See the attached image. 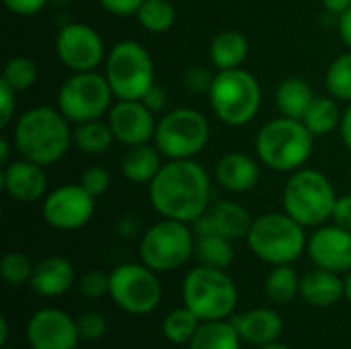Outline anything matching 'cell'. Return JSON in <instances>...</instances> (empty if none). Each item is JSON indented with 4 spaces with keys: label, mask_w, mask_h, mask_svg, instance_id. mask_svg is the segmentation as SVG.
Segmentation results:
<instances>
[{
    "label": "cell",
    "mask_w": 351,
    "mask_h": 349,
    "mask_svg": "<svg viewBox=\"0 0 351 349\" xmlns=\"http://www.w3.org/2000/svg\"><path fill=\"white\" fill-rule=\"evenodd\" d=\"M148 197L162 218L193 224L210 210L212 177L195 158L167 160L148 185Z\"/></svg>",
    "instance_id": "1"
},
{
    "label": "cell",
    "mask_w": 351,
    "mask_h": 349,
    "mask_svg": "<svg viewBox=\"0 0 351 349\" xmlns=\"http://www.w3.org/2000/svg\"><path fill=\"white\" fill-rule=\"evenodd\" d=\"M12 142L19 156L41 167H51L70 150L72 128L58 107L37 105L16 117Z\"/></svg>",
    "instance_id": "2"
},
{
    "label": "cell",
    "mask_w": 351,
    "mask_h": 349,
    "mask_svg": "<svg viewBox=\"0 0 351 349\" xmlns=\"http://www.w3.org/2000/svg\"><path fill=\"white\" fill-rule=\"evenodd\" d=\"M315 150V136L302 119L276 117L261 125L255 136V152L263 167L278 173L302 169Z\"/></svg>",
    "instance_id": "3"
},
{
    "label": "cell",
    "mask_w": 351,
    "mask_h": 349,
    "mask_svg": "<svg viewBox=\"0 0 351 349\" xmlns=\"http://www.w3.org/2000/svg\"><path fill=\"white\" fill-rule=\"evenodd\" d=\"M337 197L331 179L323 171L302 167L290 173V179L284 185L282 204L284 212L304 228H319L333 218Z\"/></svg>",
    "instance_id": "4"
},
{
    "label": "cell",
    "mask_w": 351,
    "mask_h": 349,
    "mask_svg": "<svg viewBox=\"0 0 351 349\" xmlns=\"http://www.w3.org/2000/svg\"><path fill=\"white\" fill-rule=\"evenodd\" d=\"M306 228L286 212H267L253 220L247 234L249 249L269 265H292L306 253Z\"/></svg>",
    "instance_id": "5"
},
{
    "label": "cell",
    "mask_w": 351,
    "mask_h": 349,
    "mask_svg": "<svg viewBox=\"0 0 351 349\" xmlns=\"http://www.w3.org/2000/svg\"><path fill=\"white\" fill-rule=\"evenodd\" d=\"M208 99L218 121L230 128H243L257 117L263 93L259 80L249 70L232 68L216 72Z\"/></svg>",
    "instance_id": "6"
},
{
    "label": "cell",
    "mask_w": 351,
    "mask_h": 349,
    "mask_svg": "<svg viewBox=\"0 0 351 349\" xmlns=\"http://www.w3.org/2000/svg\"><path fill=\"white\" fill-rule=\"evenodd\" d=\"M183 304L199 321H224L239 304V288L226 269L197 265L183 280Z\"/></svg>",
    "instance_id": "7"
},
{
    "label": "cell",
    "mask_w": 351,
    "mask_h": 349,
    "mask_svg": "<svg viewBox=\"0 0 351 349\" xmlns=\"http://www.w3.org/2000/svg\"><path fill=\"white\" fill-rule=\"evenodd\" d=\"M115 99L140 101L154 80V60L150 51L134 39L115 43L105 58V72Z\"/></svg>",
    "instance_id": "8"
},
{
    "label": "cell",
    "mask_w": 351,
    "mask_h": 349,
    "mask_svg": "<svg viewBox=\"0 0 351 349\" xmlns=\"http://www.w3.org/2000/svg\"><path fill=\"white\" fill-rule=\"evenodd\" d=\"M195 232L191 224L162 218L154 222L140 241V261L156 274L183 267L195 255Z\"/></svg>",
    "instance_id": "9"
},
{
    "label": "cell",
    "mask_w": 351,
    "mask_h": 349,
    "mask_svg": "<svg viewBox=\"0 0 351 349\" xmlns=\"http://www.w3.org/2000/svg\"><path fill=\"white\" fill-rule=\"evenodd\" d=\"M152 142L167 160L195 158L210 142V121L202 111L191 107L171 109L156 121Z\"/></svg>",
    "instance_id": "10"
},
{
    "label": "cell",
    "mask_w": 351,
    "mask_h": 349,
    "mask_svg": "<svg viewBox=\"0 0 351 349\" xmlns=\"http://www.w3.org/2000/svg\"><path fill=\"white\" fill-rule=\"evenodd\" d=\"M115 103V95L105 74L99 70L72 72L58 91V109L70 123L101 119Z\"/></svg>",
    "instance_id": "11"
},
{
    "label": "cell",
    "mask_w": 351,
    "mask_h": 349,
    "mask_svg": "<svg viewBox=\"0 0 351 349\" xmlns=\"http://www.w3.org/2000/svg\"><path fill=\"white\" fill-rule=\"evenodd\" d=\"M109 296L128 315L144 317L162 302V284L158 274L146 263H121L109 272Z\"/></svg>",
    "instance_id": "12"
},
{
    "label": "cell",
    "mask_w": 351,
    "mask_h": 349,
    "mask_svg": "<svg viewBox=\"0 0 351 349\" xmlns=\"http://www.w3.org/2000/svg\"><path fill=\"white\" fill-rule=\"evenodd\" d=\"M97 208V197H93L80 183H66L51 189L41 202V218L47 226L72 232L86 226Z\"/></svg>",
    "instance_id": "13"
},
{
    "label": "cell",
    "mask_w": 351,
    "mask_h": 349,
    "mask_svg": "<svg viewBox=\"0 0 351 349\" xmlns=\"http://www.w3.org/2000/svg\"><path fill=\"white\" fill-rule=\"evenodd\" d=\"M56 56L72 72H90L105 64L107 47L95 27L66 23L56 35Z\"/></svg>",
    "instance_id": "14"
},
{
    "label": "cell",
    "mask_w": 351,
    "mask_h": 349,
    "mask_svg": "<svg viewBox=\"0 0 351 349\" xmlns=\"http://www.w3.org/2000/svg\"><path fill=\"white\" fill-rule=\"evenodd\" d=\"M25 337L31 349H76L80 341L76 319L51 306L37 311L29 319Z\"/></svg>",
    "instance_id": "15"
},
{
    "label": "cell",
    "mask_w": 351,
    "mask_h": 349,
    "mask_svg": "<svg viewBox=\"0 0 351 349\" xmlns=\"http://www.w3.org/2000/svg\"><path fill=\"white\" fill-rule=\"evenodd\" d=\"M107 121L115 134V140L130 148L152 142L158 119L142 101L115 99L107 113Z\"/></svg>",
    "instance_id": "16"
},
{
    "label": "cell",
    "mask_w": 351,
    "mask_h": 349,
    "mask_svg": "<svg viewBox=\"0 0 351 349\" xmlns=\"http://www.w3.org/2000/svg\"><path fill=\"white\" fill-rule=\"evenodd\" d=\"M306 255L315 267L335 274L351 272V230L337 224H323L308 237Z\"/></svg>",
    "instance_id": "17"
},
{
    "label": "cell",
    "mask_w": 351,
    "mask_h": 349,
    "mask_svg": "<svg viewBox=\"0 0 351 349\" xmlns=\"http://www.w3.org/2000/svg\"><path fill=\"white\" fill-rule=\"evenodd\" d=\"M2 189L4 193L19 204L43 202L47 191V173L45 167L29 158H12L2 167Z\"/></svg>",
    "instance_id": "18"
},
{
    "label": "cell",
    "mask_w": 351,
    "mask_h": 349,
    "mask_svg": "<svg viewBox=\"0 0 351 349\" xmlns=\"http://www.w3.org/2000/svg\"><path fill=\"white\" fill-rule=\"evenodd\" d=\"M214 177L218 185L230 193H247L261 181V160L245 152H226L218 158Z\"/></svg>",
    "instance_id": "19"
},
{
    "label": "cell",
    "mask_w": 351,
    "mask_h": 349,
    "mask_svg": "<svg viewBox=\"0 0 351 349\" xmlns=\"http://www.w3.org/2000/svg\"><path fill=\"white\" fill-rule=\"evenodd\" d=\"M74 265L66 257L51 255L35 263L29 286L41 298H60L74 286Z\"/></svg>",
    "instance_id": "20"
},
{
    "label": "cell",
    "mask_w": 351,
    "mask_h": 349,
    "mask_svg": "<svg viewBox=\"0 0 351 349\" xmlns=\"http://www.w3.org/2000/svg\"><path fill=\"white\" fill-rule=\"evenodd\" d=\"M241 339L249 346L263 348L276 344L284 333V319L274 309H253L232 319Z\"/></svg>",
    "instance_id": "21"
},
{
    "label": "cell",
    "mask_w": 351,
    "mask_h": 349,
    "mask_svg": "<svg viewBox=\"0 0 351 349\" xmlns=\"http://www.w3.org/2000/svg\"><path fill=\"white\" fill-rule=\"evenodd\" d=\"M300 298L317 309H329L346 298V280L341 274L315 267L300 278Z\"/></svg>",
    "instance_id": "22"
},
{
    "label": "cell",
    "mask_w": 351,
    "mask_h": 349,
    "mask_svg": "<svg viewBox=\"0 0 351 349\" xmlns=\"http://www.w3.org/2000/svg\"><path fill=\"white\" fill-rule=\"evenodd\" d=\"M162 152L154 142L130 146L121 156V175L136 185H150L162 169Z\"/></svg>",
    "instance_id": "23"
},
{
    "label": "cell",
    "mask_w": 351,
    "mask_h": 349,
    "mask_svg": "<svg viewBox=\"0 0 351 349\" xmlns=\"http://www.w3.org/2000/svg\"><path fill=\"white\" fill-rule=\"evenodd\" d=\"M208 216L214 224V232L222 234L230 241L247 239V234L253 226V220H255V218H251V212L243 204L232 202V200L216 202L214 206H210Z\"/></svg>",
    "instance_id": "24"
},
{
    "label": "cell",
    "mask_w": 351,
    "mask_h": 349,
    "mask_svg": "<svg viewBox=\"0 0 351 349\" xmlns=\"http://www.w3.org/2000/svg\"><path fill=\"white\" fill-rule=\"evenodd\" d=\"M210 62L216 70H232L243 68L249 58V41L237 29H224L214 35L210 41Z\"/></svg>",
    "instance_id": "25"
},
{
    "label": "cell",
    "mask_w": 351,
    "mask_h": 349,
    "mask_svg": "<svg viewBox=\"0 0 351 349\" xmlns=\"http://www.w3.org/2000/svg\"><path fill=\"white\" fill-rule=\"evenodd\" d=\"M313 99L315 93L311 84L300 76H288L276 88V107L284 117L302 119Z\"/></svg>",
    "instance_id": "26"
},
{
    "label": "cell",
    "mask_w": 351,
    "mask_h": 349,
    "mask_svg": "<svg viewBox=\"0 0 351 349\" xmlns=\"http://www.w3.org/2000/svg\"><path fill=\"white\" fill-rule=\"evenodd\" d=\"M115 134L107 119H90L76 123L72 130V146H76L80 152L88 156L107 154L111 146L115 144Z\"/></svg>",
    "instance_id": "27"
},
{
    "label": "cell",
    "mask_w": 351,
    "mask_h": 349,
    "mask_svg": "<svg viewBox=\"0 0 351 349\" xmlns=\"http://www.w3.org/2000/svg\"><path fill=\"white\" fill-rule=\"evenodd\" d=\"M241 335L228 319L224 321H202L193 335L189 349H241Z\"/></svg>",
    "instance_id": "28"
},
{
    "label": "cell",
    "mask_w": 351,
    "mask_h": 349,
    "mask_svg": "<svg viewBox=\"0 0 351 349\" xmlns=\"http://www.w3.org/2000/svg\"><path fill=\"white\" fill-rule=\"evenodd\" d=\"M343 111L339 109V101L329 97H315L311 107L306 109L302 123L308 128V132L317 136H327L333 130H339Z\"/></svg>",
    "instance_id": "29"
},
{
    "label": "cell",
    "mask_w": 351,
    "mask_h": 349,
    "mask_svg": "<svg viewBox=\"0 0 351 349\" xmlns=\"http://www.w3.org/2000/svg\"><path fill=\"white\" fill-rule=\"evenodd\" d=\"M195 257L199 265L216 267V269H228L234 261V249L232 241L222 234H206L195 237Z\"/></svg>",
    "instance_id": "30"
},
{
    "label": "cell",
    "mask_w": 351,
    "mask_h": 349,
    "mask_svg": "<svg viewBox=\"0 0 351 349\" xmlns=\"http://www.w3.org/2000/svg\"><path fill=\"white\" fill-rule=\"evenodd\" d=\"M202 321L199 317L187 309L185 304L171 311L167 317H165V323H162V335L165 339H169L173 346H189L193 335L197 333Z\"/></svg>",
    "instance_id": "31"
},
{
    "label": "cell",
    "mask_w": 351,
    "mask_h": 349,
    "mask_svg": "<svg viewBox=\"0 0 351 349\" xmlns=\"http://www.w3.org/2000/svg\"><path fill=\"white\" fill-rule=\"evenodd\" d=\"M265 294L274 304H288L300 294V278L292 265H274L265 280Z\"/></svg>",
    "instance_id": "32"
},
{
    "label": "cell",
    "mask_w": 351,
    "mask_h": 349,
    "mask_svg": "<svg viewBox=\"0 0 351 349\" xmlns=\"http://www.w3.org/2000/svg\"><path fill=\"white\" fill-rule=\"evenodd\" d=\"M136 19L140 27L150 33H167L177 21V8L173 0H144Z\"/></svg>",
    "instance_id": "33"
},
{
    "label": "cell",
    "mask_w": 351,
    "mask_h": 349,
    "mask_svg": "<svg viewBox=\"0 0 351 349\" xmlns=\"http://www.w3.org/2000/svg\"><path fill=\"white\" fill-rule=\"evenodd\" d=\"M325 86L333 99L351 103V49L329 64L325 72Z\"/></svg>",
    "instance_id": "34"
},
{
    "label": "cell",
    "mask_w": 351,
    "mask_h": 349,
    "mask_svg": "<svg viewBox=\"0 0 351 349\" xmlns=\"http://www.w3.org/2000/svg\"><path fill=\"white\" fill-rule=\"evenodd\" d=\"M37 62L29 56H12L2 70V80H6L16 93L29 91L37 82Z\"/></svg>",
    "instance_id": "35"
},
{
    "label": "cell",
    "mask_w": 351,
    "mask_h": 349,
    "mask_svg": "<svg viewBox=\"0 0 351 349\" xmlns=\"http://www.w3.org/2000/svg\"><path fill=\"white\" fill-rule=\"evenodd\" d=\"M33 269H35V265H33L31 257L21 253V251H10L0 261V274H2V280L8 286L29 284L31 276H33Z\"/></svg>",
    "instance_id": "36"
},
{
    "label": "cell",
    "mask_w": 351,
    "mask_h": 349,
    "mask_svg": "<svg viewBox=\"0 0 351 349\" xmlns=\"http://www.w3.org/2000/svg\"><path fill=\"white\" fill-rule=\"evenodd\" d=\"M76 325H78V335H80V341H99L107 335L109 331V323H107V317L101 315V313H95V311H88V313H82L78 319H76Z\"/></svg>",
    "instance_id": "37"
},
{
    "label": "cell",
    "mask_w": 351,
    "mask_h": 349,
    "mask_svg": "<svg viewBox=\"0 0 351 349\" xmlns=\"http://www.w3.org/2000/svg\"><path fill=\"white\" fill-rule=\"evenodd\" d=\"M109 284H111L109 274H105L101 269H90L78 280V290L84 298L97 300V298L109 296Z\"/></svg>",
    "instance_id": "38"
},
{
    "label": "cell",
    "mask_w": 351,
    "mask_h": 349,
    "mask_svg": "<svg viewBox=\"0 0 351 349\" xmlns=\"http://www.w3.org/2000/svg\"><path fill=\"white\" fill-rule=\"evenodd\" d=\"M214 72L208 66H189L183 74L185 88L193 95H208L214 82Z\"/></svg>",
    "instance_id": "39"
},
{
    "label": "cell",
    "mask_w": 351,
    "mask_h": 349,
    "mask_svg": "<svg viewBox=\"0 0 351 349\" xmlns=\"http://www.w3.org/2000/svg\"><path fill=\"white\" fill-rule=\"evenodd\" d=\"M93 197H101L111 187V173L105 167H88L78 181Z\"/></svg>",
    "instance_id": "40"
},
{
    "label": "cell",
    "mask_w": 351,
    "mask_h": 349,
    "mask_svg": "<svg viewBox=\"0 0 351 349\" xmlns=\"http://www.w3.org/2000/svg\"><path fill=\"white\" fill-rule=\"evenodd\" d=\"M16 91L0 78V128H8L16 111Z\"/></svg>",
    "instance_id": "41"
},
{
    "label": "cell",
    "mask_w": 351,
    "mask_h": 349,
    "mask_svg": "<svg viewBox=\"0 0 351 349\" xmlns=\"http://www.w3.org/2000/svg\"><path fill=\"white\" fill-rule=\"evenodd\" d=\"M154 115H158V113H167V107H169V95H167V91L162 88V86H158V84H152L150 86V91L140 99Z\"/></svg>",
    "instance_id": "42"
},
{
    "label": "cell",
    "mask_w": 351,
    "mask_h": 349,
    "mask_svg": "<svg viewBox=\"0 0 351 349\" xmlns=\"http://www.w3.org/2000/svg\"><path fill=\"white\" fill-rule=\"evenodd\" d=\"M2 2L12 14H19V16L37 14L49 4V0H2Z\"/></svg>",
    "instance_id": "43"
},
{
    "label": "cell",
    "mask_w": 351,
    "mask_h": 349,
    "mask_svg": "<svg viewBox=\"0 0 351 349\" xmlns=\"http://www.w3.org/2000/svg\"><path fill=\"white\" fill-rule=\"evenodd\" d=\"M99 2L113 16H132L138 12L144 0H99Z\"/></svg>",
    "instance_id": "44"
},
{
    "label": "cell",
    "mask_w": 351,
    "mask_h": 349,
    "mask_svg": "<svg viewBox=\"0 0 351 349\" xmlns=\"http://www.w3.org/2000/svg\"><path fill=\"white\" fill-rule=\"evenodd\" d=\"M331 220H333V224L351 230V193H346V195L337 197V204H335Z\"/></svg>",
    "instance_id": "45"
},
{
    "label": "cell",
    "mask_w": 351,
    "mask_h": 349,
    "mask_svg": "<svg viewBox=\"0 0 351 349\" xmlns=\"http://www.w3.org/2000/svg\"><path fill=\"white\" fill-rule=\"evenodd\" d=\"M337 31H339V37L346 43V47L351 49V8L337 16Z\"/></svg>",
    "instance_id": "46"
},
{
    "label": "cell",
    "mask_w": 351,
    "mask_h": 349,
    "mask_svg": "<svg viewBox=\"0 0 351 349\" xmlns=\"http://www.w3.org/2000/svg\"><path fill=\"white\" fill-rule=\"evenodd\" d=\"M339 134H341L343 144L351 150V103H348V107H346V111H343L341 125H339Z\"/></svg>",
    "instance_id": "47"
},
{
    "label": "cell",
    "mask_w": 351,
    "mask_h": 349,
    "mask_svg": "<svg viewBox=\"0 0 351 349\" xmlns=\"http://www.w3.org/2000/svg\"><path fill=\"white\" fill-rule=\"evenodd\" d=\"M321 2H323L325 10L335 14V16L343 14L348 8H351V0H321Z\"/></svg>",
    "instance_id": "48"
},
{
    "label": "cell",
    "mask_w": 351,
    "mask_h": 349,
    "mask_svg": "<svg viewBox=\"0 0 351 349\" xmlns=\"http://www.w3.org/2000/svg\"><path fill=\"white\" fill-rule=\"evenodd\" d=\"M14 148V142L12 140H8L6 136H2L0 138V163H2V167L4 165H8L12 158H10V150Z\"/></svg>",
    "instance_id": "49"
},
{
    "label": "cell",
    "mask_w": 351,
    "mask_h": 349,
    "mask_svg": "<svg viewBox=\"0 0 351 349\" xmlns=\"http://www.w3.org/2000/svg\"><path fill=\"white\" fill-rule=\"evenodd\" d=\"M6 341H8V321L6 317H2L0 319V344L6 346Z\"/></svg>",
    "instance_id": "50"
},
{
    "label": "cell",
    "mask_w": 351,
    "mask_h": 349,
    "mask_svg": "<svg viewBox=\"0 0 351 349\" xmlns=\"http://www.w3.org/2000/svg\"><path fill=\"white\" fill-rule=\"evenodd\" d=\"M346 300L351 304V272L346 274Z\"/></svg>",
    "instance_id": "51"
},
{
    "label": "cell",
    "mask_w": 351,
    "mask_h": 349,
    "mask_svg": "<svg viewBox=\"0 0 351 349\" xmlns=\"http://www.w3.org/2000/svg\"><path fill=\"white\" fill-rule=\"evenodd\" d=\"M259 349H290L288 346H284V344H280V341H276V344H269V346H263V348Z\"/></svg>",
    "instance_id": "52"
},
{
    "label": "cell",
    "mask_w": 351,
    "mask_h": 349,
    "mask_svg": "<svg viewBox=\"0 0 351 349\" xmlns=\"http://www.w3.org/2000/svg\"><path fill=\"white\" fill-rule=\"evenodd\" d=\"M74 0H49V4H53V6H68V4H72Z\"/></svg>",
    "instance_id": "53"
},
{
    "label": "cell",
    "mask_w": 351,
    "mask_h": 349,
    "mask_svg": "<svg viewBox=\"0 0 351 349\" xmlns=\"http://www.w3.org/2000/svg\"><path fill=\"white\" fill-rule=\"evenodd\" d=\"M0 349H16V348H8V346H2V348Z\"/></svg>",
    "instance_id": "54"
},
{
    "label": "cell",
    "mask_w": 351,
    "mask_h": 349,
    "mask_svg": "<svg viewBox=\"0 0 351 349\" xmlns=\"http://www.w3.org/2000/svg\"><path fill=\"white\" fill-rule=\"evenodd\" d=\"M350 183H351V177H350Z\"/></svg>",
    "instance_id": "55"
},
{
    "label": "cell",
    "mask_w": 351,
    "mask_h": 349,
    "mask_svg": "<svg viewBox=\"0 0 351 349\" xmlns=\"http://www.w3.org/2000/svg\"><path fill=\"white\" fill-rule=\"evenodd\" d=\"M76 349H78V348H76Z\"/></svg>",
    "instance_id": "56"
}]
</instances>
